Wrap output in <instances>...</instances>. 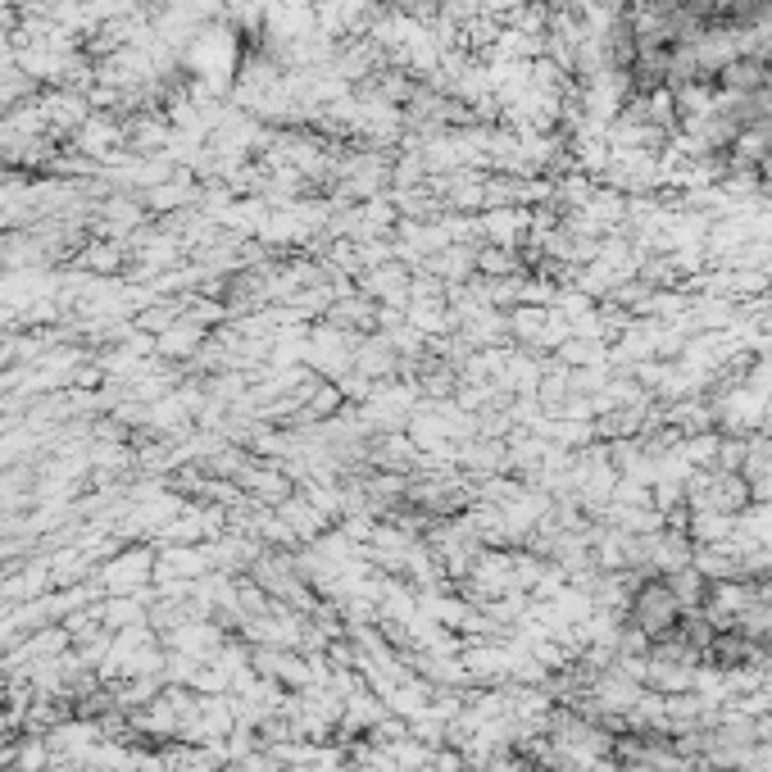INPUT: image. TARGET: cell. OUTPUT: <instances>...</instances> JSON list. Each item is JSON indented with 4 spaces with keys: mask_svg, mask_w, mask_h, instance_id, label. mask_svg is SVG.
Listing matches in <instances>:
<instances>
[{
    "mask_svg": "<svg viewBox=\"0 0 772 772\" xmlns=\"http://www.w3.org/2000/svg\"><path fill=\"white\" fill-rule=\"evenodd\" d=\"M146 564H150V559L146 555H137V559H119V564H114V573H109V582H114V586H137L141 582V577H146Z\"/></svg>",
    "mask_w": 772,
    "mask_h": 772,
    "instance_id": "1",
    "label": "cell"
},
{
    "mask_svg": "<svg viewBox=\"0 0 772 772\" xmlns=\"http://www.w3.org/2000/svg\"><path fill=\"white\" fill-rule=\"evenodd\" d=\"M28 754H19V772H37L41 763H46V754H41V745H23Z\"/></svg>",
    "mask_w": 772,
    "mask_h": 772,
    "instance_id": "2",
    "label": "cell"
}]
</instances>
